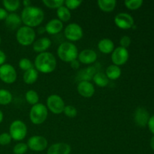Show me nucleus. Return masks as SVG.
I'll use <instances>...</instances> for the list:
<instances>
[{"label":"nucleus","instance_id":"1","mask_svg":"<svg viewBox=\"0 0 154 154\" xmlns=\"http://www.w3.org/2000/svg\"><path fill=\"white\" fill-rule=\"evenodd\" d=\"M20 17L24 26L33 28L42 23L45 19V13L40 8L29 6L23 9Z\"/></svg>","mask_w":154,"mask_h":154},{"label":"nucleus","instance_id":"2","mask_svg":"<svg viewBox=\"0 0 154 154\" xmlns=\"http://www.w3.org/2000/svg\"><path fill=\"white\" fill-rule=\"evenodd\" d=\"M57 59L51 52H44L36 56L35 59V69L43 74L52 73L57 67Z\"/></svg>","mask_w":154,"mask_h":154},{"label":"nucleus","instance_id":"3","mask_svg":"<svg viewBox=\"0 0 154 154\" xmlns=\"http://www.w3.org/2000/svg\"><path fill=\"white\" fill-rule=\"evenodd\" d=\"M57 53L62 61L69 63L77 60L79 54L76 45L70 42H65L60 44L57 48Z\"/></svg>","mask_w":154,"mask_h":154},{"label":"nucleus","instance_id":"4","mask_svg":"<svg viewBox=\"0 0 154 154\" xmlns=\"http://www.w3.org/2000/svg\"><path fill=\"white\" fill-rule=\"evenodd\" d=\"M35 31L31 27L23 26L17 30L16 39L18 43L22 46H29L32 45L35 42Z\"/></svg>","mask_w":154,"mask_h":154},{"label":"nucleus","instance_id":"5","mask_svg":"<svg viewBox=\"0 0 154 154\" xmlns=\"http://www.w3.org/2000/svg\"><path fill=\"white\" fill-rule=\"evenodd\" d=\"M48 117V109L46 105L38 103L32 106L29 111V119L35 125H40L45 123Z\"/></svg>","mask_w":154,"mask_h":154},{"label":"nucleus","instance_id":"6","mask_svg":"<svg viewBox=\"0 0 154 154\" xmlns=\"http://www.w3.org/2000/svg\"><path fill=\"white\" fill-rule=\"evenodd\" d=\"M27 131L28 129L25 123L20 120H16L11 123L8 133L12 139L16 141H20L26 138Z\"/></svg>","mask_w":154,"mask_h":154},{"label":"nucleus","instance_id":"7","mask_svg":"<svg viewBox=\"0 0 154 154\" xmlns=\"http://www.w3.org/2000/svg\"><path fill=\"white\" fill-rule=\"evenodd\" d=\"M47 108L54 114H60L63 113L64 110L65 102L63 98L57 94L50 95L47 99Z\"/></svg>","mask_w":154,"mask_h":154},{"label":"nucleus","instance_id":"8","mask_svg":"<svg viewBox=\"0 0 154 154\" xmlns=\"http://www.w3.org/2000/svg\"><path fill=\"white\" fill-rule=\"evenodd\" d=\"M64 35L66 38L70 42H78L81 40L84 35L83 29L81 26L76 23L68 24L64 30Z\"/></svg>","mask_w":154,"mask_h":154},{"label":"nucleus","instance_id":"9","mask_svg":"<svg viewBox=\"0 0 154 154\" xmlns=\"http://www.w3.org/2000/svg\"><path fill=\"white\" fill-rule=\"evenodd\" d=\"M17 73L12 65L5 63L0 66V80L8 84H11L16 81Z\"/></svg>","mask_w":154,"mask_h":154},{"label":"nucleus","instance_id":"10","mask_svg":"<svg viewBox=\"0 0 154 154\" xmlns=\"http://www.w3.org/2000/svg\"><path fill=\"white\" fill-rule=\"evenodd\" d=\"M28 148L34 152H42L47 149L48 141L42 135H33L28 139L26 143Z\"/></svg>","mask_w":154,"mask_h":154},{"label":"nucleus","instance_id":"11","mask_svg":"<svg viewBox=\"0 0 154 154\" xmlns=\"http://www.w3.org/2000/svg\"><path fill=\"white\" fill-rule=\"evenodd\" d=\"M129 54L128 50L122 47L114 48L113 52L111 53V61L113 64L119 67L126 64L129 60Z\"/></svg>","mask_w":154,"mask_h":154},{"label":"nucleus","instance_id":"12","mask_svg":"<svg viewBox=\"0 0 154 154\" xmlns=\"http://www.w3.org/2000/svg\"><path fill=\"white\" fill-rule=\"evenodd\" d=\"M134 19L129 14L121 12L117 14L114 17V23L118 28L121 29H132L134 24Z\"/></svg>","mask_w":154,"mask_h":154},{"label":"nucleus","instance_id":"13","mask_svg":"<svg viewBox=\"0 0 154 154\" xmlns=\"http://www.w3.org/2000/svg\"><path fill=\"white\" fill-rule=\"evenodd\" d=\"M150 119L149 112L143 107H138L134 113V120L135 124L140 127H145Z\"/></svg>","mask_w":154,"mask_h":154},{"label":"nucleus","instance_id":"14","mask_svg":"<svg viewBox=\"0 0 154 154\" xmlns=\"http://www.w3.org/2000/svg\"><path fill=\"white\" fill-rule=\"evenodd\" d=\"M97 54L92 49H84L78 54V61L84 65H91L97 60Z\"/></svg>","mask_w":154,"mask_h":154},{"label":"nucleus","instance_id":"15","mask_svg":"<svg viewBox=\"0 0 154 154\" xmlns=\"http://www.w3.org/2000/svg\"><path fill=\"white\" fill-rule=\"evenodd\" d=\"M78 93L84 98H91L95 93L94 85L90 81H81L77 86Z\"/></svg>","mask_w":154,"mask_h":154},{"label":"nucleus","instance_id":"16","mask_svg":"<svg viewBox=\"0 0 154 154\" xmlns=\"http://www.w3.org/2000/svg\"><path fill=\"white\" fill-rule=\"evenodd\" d=\"M71 146L65 142L54 143L48 147L47 154H70Z\"/></svg>","mask_w":154,"mask_h":154},{"label":"nucleus","instance_id":"17","mask_svg":"<svg viewBox=\"0 0 154 154\" xmlns=\"http://www.w3.org/2000/svg\"><path fill=\"white\" fill-rule=\"evenodd\" d=\"M51 40L48 37H42L38 38V40L35 41L34 43L32 44L33 51L38 54L47 52L48 49L51 46Z\"/></svg>","mask_w":154,"mask_h":154},{"label":"nucleus","instance_id":"18","mask_svg":"<svg viewBox=\"0 0 154 154\" xmlns=\"http://www.w3.org/2000/svg\"><path fill=\"white\" fill-rule=\"evenodd\" d=\"M45 28L46 32L49 35H57L63 29V23L55 18L48 21Z\"/></svg>","mask_w":154,"mask_h":154},{"label":"nucleus","instance_id":"19","mask_svg":"<svg viewBox=\"0 0 154 154\" xmlns=\"http://www.w3.org/2000/svg\"><path fill=\"white\" fill-rule=\"evenodd\" d=\"M5 26L9 29L14 30L16 29H18L20 27L22 20H21L20 16L17 14L11 13L8 14L7 17L5 20Z\"/></svg>","mask_w":154,"mask_h":154},{"label":"nucleus","instance_id":"20","mask_svg":"<svg viewBox=\"0 0 154 154\" xmlns=\"http://www.w3.org/2000/svg\"><path fill=\"white\" fill-rule=\"evenodd\" d=\"M96 69L95 66H90L88 68L82 69L76 75V79L79 82L81 81H90V80H93V76L96 73Z\"/></svg>","mask_w":154,"mask_h":154},{"label":"nucleus","instance_id":"21","mask_svg":"<svg viewBox=\"0 0 154 154\" xmlns=\"http://www.w3.org/2000/svg\"><path fill=\"white\" fill-rule=\"evenodd\" d=\"M98 49L104 54H110L114 50V43L110 38L101 39L98 42Z\"/></svg>","mask_w":154,"mask_h":154},{"label":"nucleus","instance_id":"22","mask_svg":"<svg viewBox=\"0 0 154 154\" xmlns=\"http://www.w3.org/2000/svg\"><path fill=\"white\" fill-rule=\"evenodd\" d=\"M98 7L102 11L111 13L115 9L117 6L116 0H99L97 2Z\"/></svg>","mask_w":154,"mask_h":154},{"label":"nucleus","instance_id":"23","mask_svg":"<svg viewBox=\"0 0 154 154\" xmlns=\"http://www.w3.org/2000/svg\"><path fill=\"white\" fill-rule=\"evenodd\" d=\"M121 74L122 70L120 67L114 64L108 66L105 71V75H106L107 78L109 80H113V81L118 79L121 76Z\"/></svg>","mask_w":154,"mask_h":154},{"label":"nucleus","instance_id":"24","mask_svg":"<svg viewBox=\"0 0 154 154\" xmlns=\"http://www.w3.org/2000/svg\"><path fill=\"white\" fill-rule=\"evenodd\" d=\"M38 78V72L35 68L24 72L23 75L24 83L26 84H33L37 81Z\"/></svg>","mask_w":154,"mask_h":154},{"label":"nucleus","instance_id":"25","mask_svg":"<svg viewBox=\"0 0 154 154\" xmlns=\"http://www.w3.org/2000/svg\"><path fill=\"white\" fill-rule=\"evenodd\" d=\"M93 82L96 86L99 87H105L109 83V79L107 78L105 73L101 72H97L93 78Z\"/></svg>","mask_w":154,"mask_h":154},{"label":"nucleus","instance_id":"26","mask_svg":"<svg viewBox=\"0 0 154 154\" xmlns=\"http://www.w3.org/2000/svg\"><path fill=\"white\" fill-rule=\"evenodd\" d=\"M57 19L60 20L61 22H68L70 20L71 17H72V14H71V11L69 9L63 5L57 9Z\"/></svg>","mask_w":154,"mask_h":154},{"label":"nucleus","instance_id":"27","mask_svg":"<svg viewBox=\"0 0 154 154\" xmlns=\"http://www.w3.org/2000/svg\"><path fill=\"white\" fill-rule=\"evenodd\" d=\"M20 2L19 0H3L2 5L7 12L14 13L20 7Z\"/></svg>","mask_w":154,"mask_h":154},{"label":"nucleus","instance_id":"28","mask_svg":"<svg viewBox=\"0 0 154 154\" xmlns=\"http://www.w3.org/2000/svg\"><path fill=\"white\" fill-rule=\"evenodd\" d=\"M13 96L9 90L0 89V105H8L12 102Z\"/></svg>","mask_w":154,"mask_h":154},{"label":"nucleus","instance_id":"29","mask_svg":"<svg viewBox=\"0 0 154 154\" xmlns=\"http://www.w3.org/2000/svg\"><path fill=\"white\" fill-rule=\"evenodd\" d=\"M25 99L27 103L31 105H35L39 103V96L36 91L33 90H29L26 93Z\"/></svg>","mask_w":154,"mask_h":154},{"label":"nucleus","instance_id":"30","mask_svg":"<svg viewBox=\"0 0 154 154\" xmlns=\"http://www.w3.org/2000/svg\"><path fill=\"white\" fill-rule=\"evenodd\" d=\"M43 4L51 9H58L64 5V0H43Z\"/></svg>","mask_w":154,"mask_h":154},{"label":"nucleus","instance_id":"31","mask_svg":"<svg viewBox=\"0 0 154 154\" xmlns=\"http://www.w3.org/2000/svg\"><path fill=\"white\" fill-rule=\"evenodd\" d=\"M124 5L129 10H137L140 8L143 5L142 0H126L124 2Z\"/></svg>","mask_w":154,"mask_h":154},{"label":"nucleus","instance_id":"32","mask_svg":"<svg viewBox=\"0 0 154 154\" xmlns=\"http://www.w3.org/2000/svg\"><path fill=\"white\" fill-rule=\"evenodd\" d=\"M19 67L21 70L26 72V71L29 70V69L34 68V66H33L32 63L29 59L22 58L19 61Z\"/></svg>","mask_w":154,"mask_h":154},{"label":"nucleus","instance_id":"33","mask_svg":"<svg viewBox=\"0 0 154 154\" xmlns=\"http://www.w3.org/2000/svg\"><path fill=\"white\" fill-rule=\"evenodd\" d=\"M28 149V146L26 143L20 142L14 145L13 148V153L14 154H25Z\"/></svg>","mask_w":154,"mask_h":154},{"label":"nucleus","instance_id":"34","mask_svg":"<svg viewBox=\"0 0 154 154\" xmlns=\"http://www.w3.org/2000/svg\"><path fill=\"white\" fill-rule=\"evenodd\" d=\"M63 114L69 118H73L77 116L78 111H77V108L73 105H66L63 110Z\"/></svg>","mask_w":154,"mask_h":154},{"label":"nucleus","instance_id":"35","mask_svg":"<svg viewBox=\"0 0 154 154\" xmlns=\"http://www.w3.org/2000/svg\"><path fill=\"white\" fill-rule=\"evenodd\" d=\"M83 2L81 0H66L64 1V5L69 10H75L81 6Z\"/></svg>","mask_w":154,"mask_h":154},{"label":"nucleus","instance_id":"36","mask_svg":"<svg viewBox=\"0 0 154 154\" xmlns=\"http://www.w3.org/2000/svg\"><path fill=\"white\" fill-rule=\"evenodd\" d=\"M11 141L12 138L9 133H8V132H3V133L0 134V145H8L11 142Z\"/></svg>","mask_w":154,"mask_h":154},{"label":"nucleus","instance_id":"37","mask_svg":"<svg viewBox=\"0 0 154 154\" xmlns=\"http://www.w3.org/2000/svg\"><path fill=\"white\" fill-rule=\"evenodd\" d=\"M131 42H132V41H131V38L128 35L123 36L120 40V47H122V48L127 49V48L130 46Z\"/></svg>","mask_w":154,"mask_h":154},{"label":"nucleus","instance_id":"38","mask_svg":"<svg viewBox=\"0 0 154 154\" xmlns=\"http://www.w3.org/2000/svg\"><path fill=\"white\" fill-rule=\"evenodd\" d=\"M147 126H148V128L150 132L154 135V115L150 117L148 123H147Z\"/></svg>","mask_w":154,"mask_h":154},{"label":"nucleus","instance_id":"39","mask_svg":"<svg viewBox=\"0 0 154 154\" xmlns=\"http://www.w3.org/2000/svg\"><path fill=\"white\" fill-rule=\"evenodd\" d=\"M8 14V13L5 9L3 8H0V20H5L7 17Z\"/></svg>","mask_w":154,"mask_h":154},{"label":"nucleus","instance_id":"40","mask_svg":"<svg viewBox=\"0 0 154 154\" xmlns=\"http://www.w3.org/2000/svg\"><path fill=\"white\" fill-rule=\"evenodd\" d=\"M6 61V55L4 51L0 50V66L5 64Z\"/></svg>","mask_w":154,"mask_h":154},{"label":"nucleus","instance_id":"41","mask_svg":"<svg viewBox=\"0 0 154 154\" xmlns=\"http://www.w3.org/2000/svg\"><path fill=\"white\" fill-rule=\"evenodd\" d=\"M70 64L72 69H78V68L80 67V62L78 61V60H74V61H72Z\"/></svg>","mask_w":154,"mask_h":154},{"label":"nucleus","instance_id":"42","mask_svg":"<svg viewBox=\"0 0 154 154\" xmlns=\"http://www.w3.org/2000/svg\"><path fill=\"white\" fill-rule=\"evenodd\" d=\"M23 5L24 8H27L32 6V2L30 0H24V1H23Z\"/></svg>","mask_w":154,"mask_h":154},{"label":"nucleus","instance_id":"43","mask_svg":"<svg viewBox=\"0 0 154 154\" xmlns=\"http://www.w3.org/2000/svg\"><path fill=\"white\" fill-rule=\"evenodd\" d=\"M38 34H44L45 32H46V31H45V28L44 26H41L39 27L38 29Z\"/></svg>","mask_w":154,"mask_h":154},{"label":"nucleus","instance_id":"44","mask_svg":"<svg viewBox=\"0 0 154 154\" xmlns=\"http://www.w3.org/2000/svg\"><path fill=\"white\" fill-rule=\"evenodd\" d=\"M150 147L154 150V135L152 137L151 140H150Z\"/></svg>","mask_w":154,"mask_h":154},{"label":"nucleus","instance_id":"45","mask_svg":"<svg viewBox=\"0 0 154 154\" xmlns=\"http://www.w3.org/2000/svg\"><path fill=\"white\" fill-rule=\"evenodd\" d=\"M3 119H4V114H3V112L2 111V110L0 109V123L3 121Z\"/></svg>","mask_w":154,"mask_h":154},{"label":"nucleus","instance_id":"46","mask_svg":"<svg viewBox=\"0 0 154 154\" xmlns=\"http://www.w3.org/2000/svg\"><path fill=\"white\" fill-rule=\"evenodd\" d=\"M1 42H2V38H1V36H0V45H1Z\"/></svg>","mask_w":154,"mask_h":154}]
</instances>
